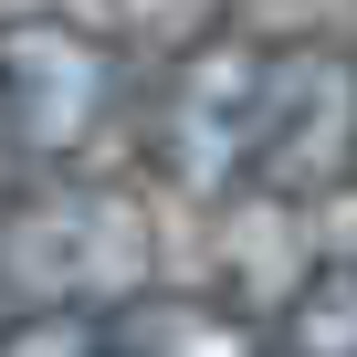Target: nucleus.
Segmentation results:
<instances>
[{"label":"nucleus","mask_w":357,"mask_h":357,"mask_svg":"<svg viewBox=\"0 0 357 357\" xmlns=\"http://www.w3.org/2000/svg\"><path fill=\"white\" fill-rule=\"evenodd\" d=\"M158 284V231L116 178L0 190V305L11 315H116Z\"/></svg>","instance_id":"obj_1"},{"label":"nucleus","mask_w":357,"mask_h":357,"mask_svg":"<svg viewBox=\"0 0 357 357\" xmlns=\"http://www.w3.org/2000/svg\"><path fill=\"white\" fill-rule=\"evenodd\" d=\"M126 116V53L63 11H11L0 22V158L32 178H84V158Z\"/></svg>","instance_id":"obj_2"},{"label":"nucleus","mask_w":357,"mask_h":357,"mask_svg":"<svg viewBox=\"0 0 357 357\" xmlns=\"http://www.w3.org/2000/svg\"><path fill=\"white\" fill-rule=\"evenodd\" d=\"M263 74H273V43H252V32H211V43H190V53L158 74L147 158H158V178H168L178 200H231V190H252Z\"/></svg>","instance_id":"obj_3"},{"label":"nucleus","mask_w":357,"mask_h":357,"mask_svg":"<svg viewBox=\"0 0 357 357\" xmlns=\"http://www.w3.org/2000/svg\"><path fill=\"white\" fill-rule=\"evenodd\" d=\"M336 190H357V53H347V43H273L252 200L315 211V200H336Z\"/></svg>","instance_id":"obj_4"},{"label":"nucleus","mask_w":357,"mask_h":357,"mask_svg":"<svg viewBox=\"0 0 357 357\" xmlns=\"http://www.w3.org/2000/svg\"><path fill=\"white\" fill-rule=\"evenodd\" d=\"M105 357H273V336L242 305H221V294H168V284H147L137 305L105 315Z\"/></svg>","instance_id":"obj_5"},{"label":"nucleus","mask_w":357,"mask_h":357,"mask_svg":"<svg viewBox=\"0 0 357 357\" xmlns=\"http://www.w3.org/2000/svg\"><path fill=\"white\" fill-rule=\"evenodd\" d=\"M263 336H273V357H357V263L294 273V294Z\"/></svg>","instance_id":"obj_6"},{"label":"nucleus","mask_w":357,"mask_h":357,"mask_svg":"<svg viewBox=\"0 0 357 357\" xmlns=\"http://www.w3.org/2000/svg\"><path fill=\"white\" fill-rule=\"evenodd\" d=\"M0 357H105V315H0Z\"/></svg>","instance_id":"obj_7"},{"label":"nucleus","mask_w":357,"mask_h":357,"mask_svg":"<svg viewBox=\"0 0 357 357\" xmlns=\"http://www.w3.org/2000/svg\"><path fill=\"white\" fill-rule=\"evenodd\" d=\"M0 315H11V305H0Z\"/></svg>","instance_id":"obj_8"}]
</instances>
